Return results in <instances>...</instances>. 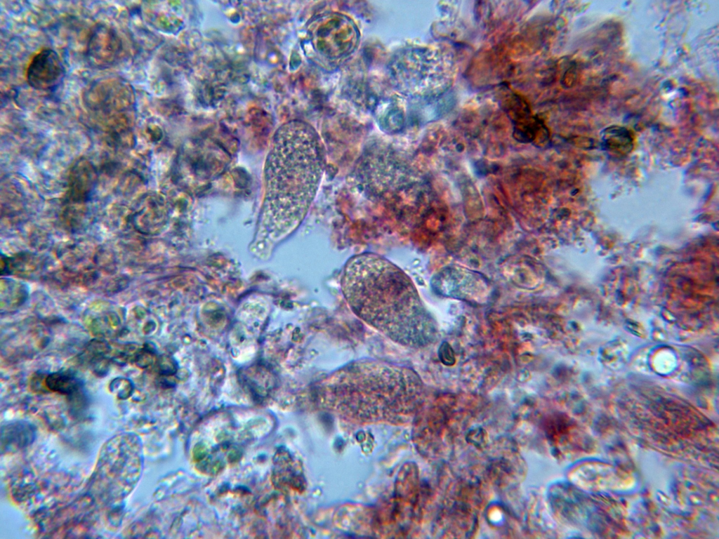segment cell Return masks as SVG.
I'll return each instance as SVG.
<instances>
[{
  "mask_svg": "<svg viewBox=\"0 0 719 539\" xmlns=\"http://www.w3.org/2000/svg\"><path fill=\"white\" fill-rule=\"evenodd\" d=\"M325 165L323 145L311 125L291 120L276 131L265 163L255 242L279 241L296 229L315 199Z\"/></svg>",
  "mask_w": 719,
  "mask_h": 539,
  "instance_id": "6da1fadb",
  "label": "cell"
},
{
  "mask_svg": "<svg viewBox=\"0 0 719 539\" xmlns=\"http://www.w3.org/2000/svg\"><path fill=\"white\" fill-rule=\"evenodd\" d=\"M343 295L352 312L393 342L419 347L433 338L434 326L410 278L372 253L350 258L341 275Z\"/></svg>",
  "mask_w": 719,
  "mask_h": 539,
  "instance_id": "7a4b0ae2",
  "label": "cell"
},
{
  "mask_svg": "<svg viewBox=\"0 0 719 539\" xmlns=\"http://www.w3.org/2000/svg\"><path fill=\"white\" fill-rule=\"evenodd\" d=\"M421 382L406 366L358 359L334 371L315 389L317 403L342 420L357 424L404 423L415 411Z\"/></svg>",
  "mask_w": 719,
  "mask_h": 539,
  "instance_id": "3957f363",
  "label": "cell"
},
{
  "mask_svg": "<svg viewBox=\"0 0 719 539\" xmlns=\"http://www.w3.org/2000/svg\"><path fill=\"white\" fill-rule=\"evenodd\" d=\"M85 107L107 126L125 130L132 118L134 97L131 86L121 79L95 81L83 95Z\"/></svg>",
  "mask_w": 719,
  "mask_h": 539,
  "instance_id": "277c9868",
  "label": "cell"
},
{
  "mask_svg": "<svg viewBox=\"0 0 719 539\" xmlns=\"http://www.w3.org/2000/svg\"><path fill=\"white\" fill-rule=\"evenodd\" d=\"M122 50L121 39L114 29L105 23L94 25L86 48V58L91 66L100 69L112 67Z\"/></svg>",
  "mask_w": 719,
  "mask_h": 539,
  "instance_id": "5b68a950",
  "label": "cell"
},
{
  "mask_svg": "<svg viewBox=\"0 0 719 539\" xmlns=\"http://www.w3.org/2000/svg\"><path fill=\"white\" fill-rule=\"evenodd\" d=\"M65 74L59 55L51 48H44L33 56L25 74L27 83L33 88L51 91L62 82Z\"/></svg>",
  "mask_w": 719,
  "mask_h": 539,
  "instance_id": "8992f818",
  "label": "cell"
},
{
  "mask_svg": "<svg viewBox=\"0 0 719 539\" xmlns=\"http://www.w3.org/2000/svg\"><path fill=\"white\" fill-rule=\"evenodd\" d=\"M35 437L34 427L27 422L17 421L1 427V453L12 452L32 444Z\"/></svg>",
  "mask_w": 719,
  "mask_h": 539,
  "instance_id": "52a82bcc",
  "label": "cell"
},
{
  "mask_svg": "<svg viewBox=\"0 0 719 539\" xmlns=\"http://www.w3.org/2000/svg\"><path fill=\"white\" fill-rule=\"evenodd\" d=\"M601 143L604 149L617 157L629 154L633 148V133L626 128L610 126L601 133Z\"/></svg>",
  "mask_w": 719,
  "mask_h": 539,
  "instance_id": "ba28073f",
  "label": "cell"
},
{
  "mask_svg": "<svg viewBox=\"0 0 719 539\" xmlns=\"http://www.w3.org/2000/svg\"><path fill=\"white\" fill-rule=\"evenodd\" d=\"M94 170L86 161H81L74 166L71 178L70 189L72 197L81 198L88 196L93 185Z\"/></svg>",
  "mask_w": 719,
  "mask_h": 539,
  "instance_id": "9c48e42d",
  "label": "cell"
},
{
  "mask_svg": "<svg viewBox=\"0 0 719 539\" xmlns=\"http://www.w3.org/2000/svg\"><path fill=\"white\" fill-rule=\"evenodd\" d=\"M44 383L51 391L69 396L77 393L81 387L80 380L67 371L48 374L44 379Z\"/></svg>",
  "mask_w": 719,
  "mask_h": 539,
  "instance_id": "30bf717a",
  "label": "cell"
},
{
  "mask_svg": "<svg viewBox=\"0 0 719 539\" xmlns=\"http://www.w3.org/2000/svg\"><path fill=\"white\" fill-rule=\"evenodd\" d=\"M6 293L1 295V305L5 304L6 310H13L20 305L27 298V293L22 284L14 282H6Z\"/></svg>",
  "mask_w": 719,
  "mask_h": 539,
  "instance_id": "8fae6325",
  "label": "cell"
},
{
  "mask_svg": "<svg viewBox=\"0 0 719 539\" xmlns=\"http://www.w3.org/2000/svg\"><path fill=\"white\" fill-rule=\"evenodd\" d=\"M110 387L111 392L121 399L129 397L133 389L131 382L122 378H116L112 381Z\"/></svg>",
  "mask_w": 719,
  "mask_h": 539,
  "instance_id": "7c38bea8",
  "label": "cell"
}]
</instances>
